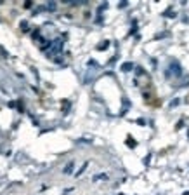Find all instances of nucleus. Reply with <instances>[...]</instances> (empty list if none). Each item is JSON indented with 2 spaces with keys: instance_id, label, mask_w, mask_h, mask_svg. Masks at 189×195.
Here are the masks:
<instances>
[{
  "instance_id": "f257e3e1",
  "label": "nucleus",
  "mask_w": 189,
  "mask_h": 195,
  "mask_svg": "<svg viewBox=\"0 0 189 195\" xmlns=\"http://www.w3.org/2000/svg\"><path fill=\"white\" fill-rule=\"evenodd\" d=\"M73 171V162H70L68 166H66V169H64V172H71Z\"/></svg>"
}]
</instances>
